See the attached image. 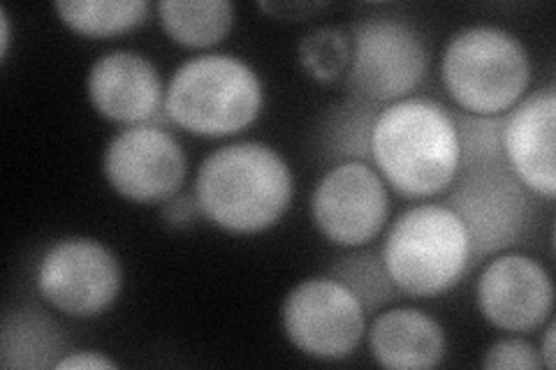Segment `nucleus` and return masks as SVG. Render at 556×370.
Returning <instances> with one entry per match:
<instances>
[{
  "label": "nucleus",
  "instance_id": "obj_11",
  "mask_svg": "<svg viewBox=\"0 0 556 370\" xmlns=\"http://www.w3.org/2000/svg\"><path fill=\"white\" fill-rule=\"evenodd\" d=\"M104 183L121 200L142 206H161L184 190L188 155L165 126H132L114 132L100 157Z\"/></svg>",
  "mask_w": 556,
  "mask_h": 370
},
{
  "label": "nucleus",
  "instance_id": "obj_16",
  "mask_svg": "<svg viewBox=\"0 0 556 370\" xmlns=\"http://www.w3.org/2000/svg\"><path fill=\"white\" fill-rule=\"evenodd\" d=\"M380 104L345 95L320 114L313 139L316 155L332 167L339 163H371V135Z\"/></svg>",
  "mask_w": 556,
  "mask_h": 370
},
{
  "label": "nucleus",
  "instance_id": "obj_13",
  "mask_svg": "<svg viewBox=\"0 0 556 370\" xmlns=\"http://www.w3.org/2000/svg\"><path fill=\"white\" fill-rule=\"evenodd\" d=\"M91 110L118 128L169 126L165 116L167 84L155 63L135 49H112L98 56L84 79Z\"/></svg>",
  "mask_w": 556,
  "mask_h": 370
},
{
  "label": "nucleus",
  "instance_id": "obj_2",
  "mask_svg": "<svg viewBox=\"0 0 556 370\" xmlns=\"http://www.w3.org/2000/svg\"><path fill=\"white\" fill-rule=\"evenodd\" d=\"M371 165L406 200L443 195L459 176V139L452 110L410 95L380 107L371 135Z\"/></svg>",
  "mask_w": 556,
  "mask_h": 370
},
{
  "label": "nucleus",
  "instance_id": "obj_18",
  "mask_svg": "<svg viewBox=\"0 0 556 370\" xmlns=\"http://www.w3.org/2000/svg\"><path fill=\"white\" fill-rule=\"evenodd\" d=\"M59 22L89 40H112L144 26L153 12L147 0H59Z\"/></svg>",
  "mask_w": 556,
  "mask_h": 370
},
{
  "label": "nucleus",
  "instance_id": "obj_27",
  "mask_svg": "<svg viewBox=\"0 0 556 370\" xmlns=\"http://www.w3.org/2000/svg\"><path fill=\"white\" fill-rule=\"evenodd\" d=\"M541 329H543V336H541V343H538V352H541L545 370H554V366H556V349H554L556 322H554V317H549V320Z\"/></svg>",
  "mask_w": 556,
  "mask_h": 370
},
{
  "label": "nucleus",
  "instance_id": "obj_26",
  "mask_svg": "<svg viewBox=\"0 0 556 370\" xmlns=\"http://www.w3.org/2000/svg\"><path fill=\"white\" fill-rule=\"evenodd\" d=\"M263 12H269L274 16H278V20H306L308 14L318 12L323 8H327L325 3H278V5H271V3H260L257 5Z\"/></svg>",
  "mask_w": 556,
  "mask_h": 370
},
{
  "label": "nucleus",
  "instance_id": "obj_28",
  "mask_svg": "<svg viewBox=\"0 0 556 370\" xmlns=\"http://www.w3.org/2000/svg\"><path fill=\"white\" fill-rule=\"evenodd\" d=\"M12 44V20L5 5H0V61H8Z\"/></svg>",
  "mask_w": 556,
  "mask_h": 370
},
{
  "label": "nucleus",
  "instance_id": "obj_20",
  "mask_svg": "<svg viewBox=\"0 0 556 370\" xmlns=\"http://www.w3.org/2000/svg\"><path fill=\"white\" fill-rule=\"evenodd\" d=\"M327 276H332L341 285L351 290L369 317L404 296L392 283L386 264H382L380 251H374L371 245L339 255L329 264Z\"/></svg>",
  "mask_w": 556,
  "mask_h": 370
},
{
  "label": "nucleus",
  "instance_id": "obj_21",
  "mask_svg": "<svg viewBox=\"0 0 556 370\" xmlns=\"http://www.w3.org/2000/svg\"><path fill=\"white\" fill-rule=\"evenodd\" d=\"M459 139V171L503 163V126L506 114L482 116L452 110Z\"/></svg>",
  "mask_w": 556,
  "mask_h": 370
},
{
  "label": "nucleus",
  "instance_id": "obj_17",
  "mask_svg": "<svg viewBox=\"0 0 556 370\" xmlns=\"http://www.w3.org/2000/svg\"><path fill=\"white\" fill-rule=\"evenodd\" d=\"M153 12L167 40L202 54L228 40L237 22L230 0H161Z\"/></svg>",
  "mask_w": 556,
  "mask_h": 370
},
{
  "label": "nucleus",
  "instance_id": "obj_23",
  "mask_svg": "<svg viewBox=\"0 0 556 370\" xmlns=\"http://www.w3.org/2000/svg\"><path fill=\"white\" fill-rule=\"evenodd\" d=\"M484 370H545L538 345L521 339L519 333L508 339H498L484 349Z\"/></svg>",
  "mask_w": 556,
  "mask_h": 370
},
{
  "label": "nucleus",
  "instance_id": "obj_15",
  "mask_svg": "<svg viewBox=\"0 0 556 370\" xmlns=\"http://www.w3.org/2000/svg\"><path fill=\"white\" fill-rule=\"evenodd\" d=\"M371 359L388 370H431L447 355V331L427 310L382 308L367 327Z\"/></svg>",
  "mask_w": 556,
  "mask_h": 370
},
{
  "label": "nucleus",
  "instance_id": "obj_10",
  "mask_svg": "<svg viewBox=\"0 0 556 370\" xmlns=\"http://www.w3.org/2000/svg\"><path fill=\"white\" fill-rule=\"evenodd\" d=\"M308 214L320 237L337 248H364L388 229L390 188L371 163H339L327 167L313 188Z\"/></svg>",
  "mask_w": 556,
  "mask_h": 370
},
{
  "label": "nucleus",
  "instance_id": "obj_14",
  "mask_svg": "<svg viewBox=\"0 0 556 370\" xmlns=\"http://www.w3.org/2000/svg\"><path fill=\"white\" fill-rule=\"evenodd\" d=\"M556 88H535L506 114L503 163L547 204L556 197Z\"/></svg>",
  "mask_w": 556,
  "mask_h": 370
},
{
  "label": "nucleus",
  "instance_id": "obj_6",
  "mask_svg": "<svg viewBox=\"0 0 556 370\" xmlns=\"http://www.w3.org/2000/svg\"><path fill=\"white\" fill-rule=\"evenodd\" d=\"M351 65L343 77L348 95L374 104L399 102L417 93L429 73L425 33L402 16H367L348 28Z\"/></svg>",
  "mask_w": 556,
  "mask_h": 370
},
{
  "label": "nucleus",
  "instance_id": "obj_24",
  "mask_svg": "<svg viewBox=\"0 0 556 370\" xmlns=\"http://www.w3.org/2000/svg\"><path fill=\"white\" fill-rule=\"evenodd\" d=\"M161 218L169 229H190L202 218V210L193 195V188L181 190L177 195L161 204Z\"/></svg>",
  "mask_w": 556,
  "mask_h": 370
},
{
  "label": "nucleus",
  "instance_id": "obj_19",
  "mask_svg": "<svg viewBox=\"0 0 556 370\" xmlns=\"http://www.w3.org/2000/svg\"><path fill=\"white\" fill-rule=\"evenodd\" d=\"M3 368H54L65 355L59 324L47 312L20 308L3 322Z\"/></svg>",
  "mask_w": 556,
  "mask_h": 370
},
{
  "label": "nucleus",
  "instance_id": "obj_1",
  "mask_svg": "<svg viewBox=\"0 0 556 370\" xmlns=\"http://www.w3.org/2000/svg\"><path fill=\"white\" fill-rule=\"evenodd\" d=\"M193 195L212 227L232 237H257L290 210L294 171L271 144L241 139L204 157L195 171Z\"/></svg>",
  "mask_w": 556,
  "mask_h": 370
},
{
  "label": "nucleus",
  "instance_id": "obj_5",
  "mask_svg": "<svg viewBox=\"0 0 556 370\" xmlns=\"http://www.w3.org/2000/svg\"><path fill=\"white\" fill-rule=\"evenodd\" d=\"M533 63L515 33L494 24H471L452 33L441 54V84L457 110L508 114L531 91Z\"/></svg>",
  "mask_w": 556,
  "mask_h": 370
},
{
  "label": "nucleus",
  "instance_id": "obj_12",
  "mask_svg": "<svg viewBox=\"0 0 556 370\" xmlns=\"http://www.w3.org/2000/svg\"><path fill=\"white\" fill-rule=\"evenodd\" d=\"M554 280L541 259L525 253L490 257L476 280V306L503 333H531L554 315Z\"/></svg>",
  "mask_w": 556,
  "mask_h": 370
},
{
  "label": "nucleus",
  "instance_id": "obj_9",
  "mask_svg": "<svg viewBox=\"0 0 556 370\" xmlns=\"http://www.w3.org/2000/svg\"><path fill=\"white\" fill-rule=\"evenodd\" d=\"M281 327L300 355L316 361L351 359L367 339L369 315L332 276L300 280L283 296Z\"/></svg>",
  "mask_w": 556,
  "mask_h": 370
},
{
  "label": "nucleus",
  "instance_id": "obj_25",
  "mask_svg": "<svg viewBox=\"0 0 556 370\" xmlns=\"http://www.w3.org/2000/svg\"><path fill=\"white\" fill-rule=\"evenodd\" d=\"M121 363L96 349H73L56 361L54 370H116Z\"/></svg>",
  "mask_w": 556,
  "mask_h": 370
},
{
  "label": "nucleus",
  "instance_id": "obj_22",
  "mask_svg": "<svg viewBox=\"0 0 556 370\" xmlns=\"http://www.w3.org/2000/svg\"><path fill=\"white\" fill-rule=\"evenodd\" d=\"M298 59L304 73L320 84H334L345 77L351 65V38L348 30L320 26L306 33L298 44Z\"/></svg>",
  "mask_w": 556,
  "mask_h": 370
},
{
  "label": "nucleus",
  "instance_id": "obj_7",
  "mask_svg": "<svg viewBox=\"0 0 556 370\" xmlns=\"http://www.w3.org/2000/svg\"><path fill=\"white\" fill-rule=\"evenodd\" d=\"M445 204L466 227L473 264L515 251L527 241L538 218V197L506 163L459 171Z\"/></svg>",
  "mask_w": 556,
  "mask_h": 370
},
{
  "label": "nucleus",
  "instance_id": "obj_3",
  "mask_svg": "<svg viewBox=\"0 0 556 370\" xmlns=\"http://www.w3.org/2000/svg\"><path fill=\"white\" fill-rule=\"evenodd\" d=\"M267 104L265 81L241 56L204 51L174 69L165 91V116L174 128L200 139L247 132Z\"/></svg>",
  "mask_w": 556,
  "mask_h": 370
},
{
  "label": "nucleus",
  "instance_id": "obj_4",
  "mask_svg": "<svg viewBox=\"0 0 556 370\" xmlns=\"http://www.w3.org/2000/svg\"><path fill=\"white\" fill-rule=\"evenodd\" d=\"M378 251L396 290L410 298L447 294L473 267L466 227L445 202L415 204L399 214Z\"/></svg>",
  "mask_w": 556,
  "mask_h": 370
},
{
  "label": "nucleus",
  "instance_id": "obj_8",
  "mask_svg": "<svg viewBox=\"0 0 556 370\" xmlns=\"http://www.w3.org/2000/svg\"><path fill=\"white\" fill-rule=\"evenodd\" d=\"M35 290L51 310L73 320H93L118 302L124 267L100 239L63 237L40 255Z\"/></svg>",
  "mask_w": 556,
  "mask_h": 370
}]
</instances>
